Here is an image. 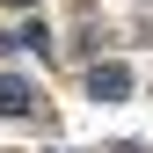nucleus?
Instances as JSON below:
<instances>
[{"instance_id":"obj_1","label":"nucleus","mask_w":153,"mask_h":153,"mask_svg":"<svg viewBox=\"0 0 153 153\" xmlns=\"http://www.w3.org/2000/svg\"><path fill=\"white\" fill-rule=\"evenodd\" d=\"M29 109H36V88L15 80V73H0V117H29Z\"/></svg>"},{"instance_id":"obj_2","label":"nucleus","mask_w":153,"mask_h":153,"mask_svg":"<svg viewBox=\"0 0 153 153\" xmlns=\"http://www.w3.org/2000/svg\"><path fill=\"white\" fill-rule=\"evenodd\" d=\"M88 95H95V102H117V95H131V73L124 66H95L88 73Z\"/></svg>"},{"instance_id":"obj_3","label":"nucleus","mask_w":153,"mask_h":153,"mask_svg":"<svg viewBox=\"0 0 153 153\" xmlns=\"http://www.w3.org/2000/svg\"><path fill=\"white\" fill-rule=\"evenodd\" d=\"M15 7H29V0H15Z\"/></svg>"}]
</instances>
